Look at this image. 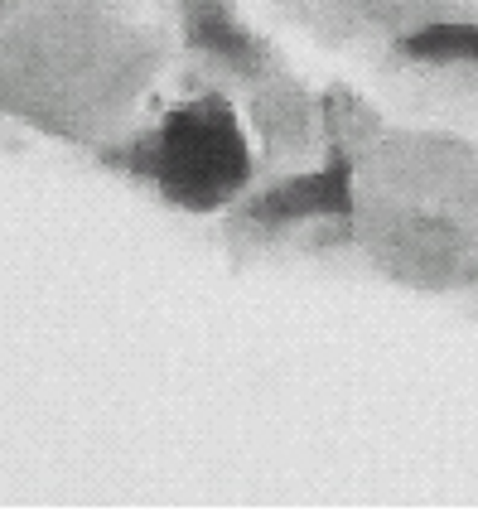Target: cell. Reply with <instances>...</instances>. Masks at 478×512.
Returning a JSON list of instances; mask_svg holds the SVG:
<instances>
[{"mask_svg":"<svg viewBox=\"0 0 478 512\" xmlns=\"http://www.w3.org/2000/svg\"><path fill=\"white\" fill-rule=\"evenodd\" d=\"M155 170L165 179L174 199L208 208L223 194H232L247 174V150L232 126V116L218 102H194L169 116L165 136H160V160Z\"/></svg>","mask_w":478,"mask_h":512,"instance_id":"6da1fadb","label":"cell"},{"mask_svg":"<svg viewBox=\"0 0 478 512\" xmlns=\"http://www.w3.org/2000/svg\"><path fill=\"white\" fill-rule=\"evenodd\" d=\"M348 208V174L324 170L314 179H295L281 194L256 203V218H305V213H343Z\"/></svg>","mask_w":478,"mask_h":512,"instance_id":"7a4b0ae2","label":"cell"},{"mask_svg":"<svg viewBox=\"0 0 478 512\" xmlns=\"http://www.w3.org/2000/svg\"><path fill=\"white\" fill-rule=\"evenodd\" d=\"M406 49H411V54H425V58H478V29L435 25V29H421Z\"/></svg>","mask_w":478,"mask_h":512,"instance_id":"3957f363","label":"cell"}]
</instances>
